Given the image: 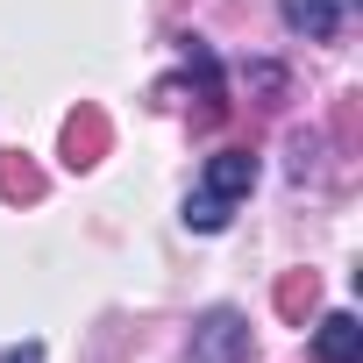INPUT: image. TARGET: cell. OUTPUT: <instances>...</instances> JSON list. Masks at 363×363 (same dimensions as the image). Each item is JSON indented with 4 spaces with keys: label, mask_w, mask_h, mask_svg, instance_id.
<instances>
[{
    "label": "cell",
    "mask_w": 363,
    "mask_h": 363,
    "mask_svg": "<svg viewBox=\"0 0 363 363\" xmlns=\"http://www.w3.org/2000/svg\"><path fill=\"white\" fill-rule=\"evenodd\" d=\"M250 186H257V157L250 150H214L200 164V186L186 193V228H200V235L228 228V214L250 200Z\"/></svg>",
    "instance_id": "obj_1"
},
{
    "label": "cell",
    "mask_w": 363,
    "mask_h": 363,
    "mask_svg": "<svg viewBox=\"0 0 363 363\" xmlns=\"http://www.w3.org/2000/svg\"><path fill=\"white\" fill-rule=\"evenodd\" d=\"M100 150H107V114L100 107L65 114V164H100Z\"/></svg>",
    "instance_id": "obj_2"
},
{
    "label": "cell",
    "mask_w": 363,
    "mask_h": 363,
    "mask_svg": "<svg viewBox=\"0 0 363 363\" xmlns=\"http://www.w3.org/2000/svg\"><path fill=\"white\" fill-rule=\"evenodd\" d=\"M313 356H320V363H356V356H363V320H356V313H328L320 335H313Z\"/></svg>",
    "instance_id": "obj_3"
},
{
    "label": "cell",
    "mask_w": 363,
    "mask_h": 363,
    "mask_svg": "<svg viewBox=\"0 0 363 363\" xmlns=\"http://www.w3.org/2000/svg\"><path fill=\"white\" fill-rule=\"evenodd\" d=\"M193 349H200V363H235V356L250 349V335H242V320H235V313H207Z\"/></svg>",
    "instance_id": "obj_4"
},
{
    "label": "cell",
    "mask_w": 363,
    "mask_h": 363,
    "mask_svg": "<svg viewBox=\"0 0 363 363\" xmlns=\"http://www.w3.org/2000/svg\"><path fill=\"white\" fill-rule=\"evenodd\" d=\"M285 22H292L299 36H313V43H328V36L342 29V8H335V0H285Z\"/></svg>",
    "instance_id": "obj_5"
},
{
    "label": "cell",
    "mask_w": 363,
    "mask_h": 363,
    "mask_svg": "<svg viewBox=\"0 0 363 363\" xmlns=\"http://www.w3.org/2000/svg\"><path fill=\"white\" fill-rule=\"evenodd\" d=\"M0 193H8V200H43V171H36V164H15V157H0Z\"/></svg>",
    "instance_id": "obj_6"
},
{
    "label": "cell",
    "mask_w": 363,
    "mask_h": 363,
    "mask_svg": "<svg viewBox=\"0 0 363 363\" xmlns=\"http://www.w3.org/2000/svg\"><path fill=\"white\" fill-rule=\"evenodd\" d=\"M306 299H313V278H306V271H292V278L278 285V306H285V313L299 320V313H306Z\"/></svg>",
    "instance_id": "obj_7"
},
{
    "label": "cell",
    "mask_w": 363,
    "mask_h": 363,
    "mask_svg": "<svg viewBox=\"0 0 363 363\" xmlns=\"http://www.w3.org/2000/svg\"><path fill=\"white\" fill-rule=\"evenodd\" d=\"M0 363H43V349H36V342H22V349H0Z\"/></svg>",
    "instance_id": "obj_8"
}]
</instances>
